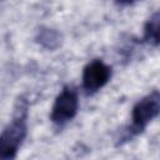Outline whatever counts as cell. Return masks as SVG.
I'll use <instances>...</instances> for the list:
<instances>
[{
  "label": "cell",
  "mask_w": 160,
  "mask_h": 160,
  "mask_svg": "<svg viewBox=\"0 0 160 160\" xmlns=\"http://www.w3.org/2000/svg\"><path fill=\"white\" fill-rule=\"evenodd\" d=\"M26 106L21 105L16 110L11 122L2 130L0 139V158L1 160H12L26 136Z\"/></svg>",
  "instance_id": "obj_1"
},
{
  "label": "cell",
  "mask_w": 160,
  "mask_h": 160,
  "mask_svg": "<svg viewBox=\"0 0 160 160\" xmlns=\"http://www.w3.org/2000/svg\"><path fill=\"white\" fill-rule=\"evenodd\" d=\"M160 114V92L152 91L139 100L132 108V125L131 130L139 134L145 126Z\"/></svg>",
  "instance_id": "obj_2"
},
{
  "label": "cell",
  "mask_w": 160,
  "mask_h": 160,
  "mask_svg": "<svg viewBox=\"0 0 160 160\" xmlns=\"http://www.w3.org/2000/svg\"><path fill=\"white\" fill-rule=\"evenodd\" d=\"M79 109L78 92L72 88H65L55 99L51 109V120L56 124H62L71 120Z\"/></svg>",
  "instance_id": "obj_3"
},
{
  "label": "cell",
  "mask_w": 160,
  "mask_h": 160,
  "mask_svg": "<svg viewBox=\"0 0 160 160\" xmlns=\"http://www.w3.org/2000/svg\"><path fill=\"white\" fill-rule=\"evenodd\" d=\"M111 76V69L101 60H92L82 71V86L88 92H95L101 89Z\"/></svg>",
  "instance_id": "obj_4"
},
{
  "label": "cell",
  "mask_w": 160,
  "mask_h": 160,
  "mask_svg": "<svg viewBox=\"0 0 160 160\" xmlns=\"http://www.w3.org/2000/svg\"><path fill=\"white\" fill-rule=\"evenodd\" d=\"M144 40L154 46L160 45V11L154 12L145 22Z\"/></svg>",
  "instance_id": "obj_5"
},
{
  "label": "cell",
  "mask_w": 160,
  "mask_h": 160,
  "mask_svg": "<svg viewBox=\"0 0 160 160\" xmlns=\"http://www.w3.org/2000/svg\"><path fill=\"white\" fill-rule=\"evenodd\" d=\"M38 41L48 49H55L60 44V35H59V32H56L55 30H51V29L40 30V32L38 35Z\"/></svg>",
  "instance_id": "obj_6"
}]
</instances>
